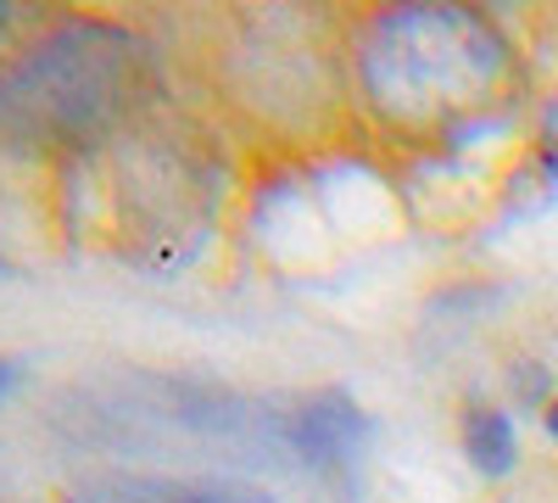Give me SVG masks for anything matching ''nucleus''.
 <instances>
[{
	"mask_svg": "<svg viewBox=\"0 0 558 503\" xmlns=\"http://www.w3.org/2000/svg\"><path fill=\"white\" fill-rule=\"evenodd\" d=\"M363 89L397 123H447L475 107L502 79V39L486 17L458 7H397L368 23L363 45Z\"/></svg>",
	"mask_w": 558,
	"mask_h": 503,
	"instance_id": "obj_1",
	"label": "nucleus"
},
{
	"mask_svg": "<svg viewBox=\"0 0 558 503\" xmlns=\"http://www.w3.org/2000/svg\"><path fill=\"white\" fill-rule=\"evenodd\" d=\"M140 68V45L118 28L73 23L51 39H39L0 73V134H51L73 141L96 118L118 107Z\"/></svg>",
	"mask_w": 558,
	"mask_h": 503,
	"instance_id": "obj_2",
	"label": "nucleus"
},
{
	"mask_svg": "<svg viewBox=\"0 0 558 503\" xmlns=\"http://www.w3.org/2000/svg\"><path fill=\"white\" fill-rule=\"evenodd\" d=\"M363 436H368V420L347 392H313L307 403L291 408V420H286L291 453L313 470H330V465L352 459V453L363 447Z\"/></svg>",
	"mask_w": 558,
	"mask_h": 503,
	"instance_id": "obj_3",
	"label": "nucleus"
},
{
	"mask_svg": "<svg viewBox=\"0 0 558 503\" xmlns=\"http://www.w3.org/2000/svg\"><path fill=\"white\" fill-rule=\"evenodd\" d=\"M463 453L481 476H508L520 465V431L508 420V408H492V403H475L463 408Z\"/></svg>",
	"mask_w": 558,
	"mask_h": 503,
	"instance_id": "obj_4",
	"label": "nucleus"
},
{
	"mask_svg": "<svg viewBox=\"0 0 558 503\" xmlns=\"http://www.w3.org/2000/svg\"><path fill=\"white\" fill-rule=\"evenodd\" d=\"M542 152H547V168L558 173V107L547 112V129H542Z\"/></svg>",
	"mask_w": 558,
	"mask_h": 503,
	"instance_id": "obj_5",
	"label": "nucleus"
},
{
	"mask_svg": "<svg viewBox=\"0 0 558 503\" xmlns=\"http://www.w3.org/2000/svg\"><path fill=\"white\" fill-rule=\"evenodd\" d=\"M12 386H17V363H12V358H0V403H7Z\"/></svg>",
	"mask_w": 558,
	"mask_h": 503,
	"instance_id": "obj_6",
	"label": "nucleus"
},
{
	"mask_svg": "<svg viewBox=\"0 0 558 503\" xmlns=\"http://www.w3.org/2000/svg\"><path fill=\"white\" fill-rule=\"evenodd\" d=\"M547 431H553V436H558V397H553V403H547Z\"/></svg>",
	"mask_w": 558,
	"mask_h": 503,
	"instance_id": "obj_7",
	"label": "nucleus"
}]
</instances>
